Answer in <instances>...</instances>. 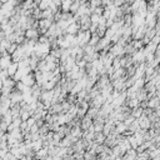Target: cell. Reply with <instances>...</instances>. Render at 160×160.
Returning a JSON list of instances; mask_svg holds the SVG:
<instances>
[{"label": "cell", "mask_w": 160, "mask_h": 160, "mask_svg": "<svg viewBox=\"0 0 160 160\" xmlns=\"http://www.w3.org/2000/svg\"><path fill=\"white\" fill-rule=\"evenodd\" d=\"M2 5H3V4H2V3H0V9H2Z\"/></svg>", "instance_id": "cell-20"}, {"label": "cell", "mask_w": 160, "mask_h": 160, "mask_svg": "<svg viewBox=\"0 0 160 160\" xmlns=\"http://www.w3.org/2000/svg\"><path fill=\"white\" fill-rule=\"evenodd\" d=\"M105 138H106V135H104V134H103V131H100V133H95L94 141L96 143V144H104Z\"/></svg>", "instance_id": "cell-9"}, {"label": "cell", "mask_w": 160, "mask_h": 160, "mask_svg": "<svg viewBox=\"0 0 160 160\" xmlns=\"http://www.w3.org/2000/svg\"><path fill=\"white\" fill-rule=\"evenodd\" d=\"M16 48H18V44H16V43H11V44H10V46L6 49V52L11 55V54L15 52V50H16Z\"/></svg>", "instance_id": "cell-15"}, {"label": "cell", "mask_w": 160, "mask_h": 160, "mask_svg": "<svg viewBox=\"0 0 160 160\" xmlns=\"http://www.w3.org/2000/svg\"><path fill=\"white\" fill-rule=\"evenodd\" d=\"M6 2H9V0H0V3H2V4H5Z\"/></svg>", "instance_id": "cell-19"}, {"label": "cell", "mask_w": 160, "mask_h": 160, "mask_svg": "<svg viewBox=\"0 0 160 160\" xmlns=\"http://www.w3.org/2000/svg\"><path fill=\"white\" fill-rule=\"evenodd\" d=\"M70 134H71L74 138H77V139L83 138V131H81V128H80V126H71Z\"/></svg>", "instance_id": "cell-4"}, {"label": "cell", "mask_w": 160, "mask_h": 160, "mask_svg": "<svg viewBox=\"0 0 160 160\" xmlns=\"http://www.w3.org/2000/svg\"><path fill=\"white\" fill-rule=\"evenodd\" d=\"M8 74H9V77H13V75L16 73V70H18V63L16 61H13L9 66H8Z\"/></svg>", "instance_id": "cell-8"}, {"label": "cell", "mask_w": 160, "mask_h": 160, "mask_svg": "<svg viewBox=\"0 0 160 160\" xmlns=\"http://www.w3.org/2000/svg\"><path fill=\"white\" fill-rule=\"evenodd\" d=\"M48 155V148H40L38 151H35V158L36 159H45Z\"/></svg>", "instance_id": "cell-5"}, {"label": "cell", "mask_w": 160, "mask_h": 160, "mask_svg": "<svg viewBox=\"0 0 160 160\" xmlns=\"http://www.w3.org/2000/svg\"><path fill=\"white\" fill-rule=\"evenodd\" d=\"M21 81L25 84L27 86H33L34 84L36 83V80H35V75H34V73L33 71H30L29 74H27V75H24V77L21 78Z\"/></svg>", "instance_id": "cell-2"}, {"label": "cell", "mask_w": 160, "mask_h": 160, "mask_svg": "<svg viewBox=\"0 0 160 160\" xmlns=\"http://www.w3.org/2000/svg\"><path fill=\"white\" fill-rule=\"evenodd\" d=\"M15 89L23 93V91H25V90L28 89V86L25 85V84H24V83H23L21 80H19V81H16V84H15Z\"/></svg>", "instance_id": "cell-12"}, {"label": "cell", "mask_w": 160, "mask_h": 160, "mask_svg": "<svg viewBox=\"0 0 160 160\" xmlns=\"http://www.w3.org/2000/svg\"><path fill=\"white\" fill-rule=\"evenodd\" d=\"M3 81H4L3 79H0V89H2V88H3Z\"/></svg>", "instance_id": "cell-18"}, {"label": "cell", "mask_w": 160, "mask_h": 160, "mask_svg": "<svg viewBox=\"0 0 160 160\" xmlns=\"http://www.w3.org/2000/svg\"><path fill=\"white\" fill-rule=\"evenodd\" d=\"M24 35L27 39H34V40H38V38L40 36V33H39V29H34V28H28L25 30Z\"/></svg>", "instance_id": "cell-3"}, {"label": "cell", "mask_w": 160, "mask_h": 160, "mask_svg": "<svg viewBox=\"0 0 160 160\" xmlns=\"http://www.w3.org/2000/svg\"><path fill=\"white\" fill-rule=\"evenodd\" d=\"M35 121H36V120H35V118H34V116H30L29 119L27 120V123H28V126H29V128H30V126H31L33 124H35Z\"/></svg>", "instance_id": "cell-17"}, {"label": "cell", "mask_w": 160, "mask_h": 160, "mask_svg": "<svg viewBox=\"0 0 160 160\" xmlns=\"http://www.w3.org/2000/svg\"><path fill=\"white\" fill-rule=\"evenodd\" d=\"M94 13L102 16V15H103V13H104V6H103V5H99V6H96L95 9H94Z\"/></svg>", "instance_id": "cell-16"}, {"label": "cell", "mask_w": 160, "mask_h": 160, "mask_svg": "<svg viewBox=\"0 0 160 160\" xmlns=\"http://www.w3.org/2000/svg\"><path fill=\"white\" fill-rule=\"evenodd\" d=\"M74 0H61V5H60V10L61 11H70V5Z\"/></svg>", "instance_id": "cell-7"}, {"label": "cell", "mask_w": 160, "mask_h": 160, "mask_svg": "<svg viewBox=\"0 0 160 160\" xmlns=\"http://www.w3.org/2000/svg\"><path fill=\"white\" fill-rule=\"evenodd\" d=\"M105 31H106V27H105V25H99V24H98L96 34H98L100 38H103V36L105 35Z\"/></svg>", "instance_id": "cell-11"}, {"label": "cell", "mask_w": 160, "mask_h": 160, "mask_svg": "<svg viewBox=\"0 0 160 160\" xmlns=\"http://www.w3.org/2000/svg\"><path fill=\"white\" fill-rule=\"evenodd\" d=\"M10 100H11V105H15V104H19L21 100H23V93L14 89L11 93H10Z\"/></svg>", "instance_id": "cell-1"}, {"label": "cell", "mask_w": 160, "mask_h": 160, "mask_svg": "<svg viewBox=\"0 0 160 160\" xmlns=\"http://www.w3.org/2000/svg\"><path fill=\"white\" fill-rule=\"evenodd\" d=\"M99 40H100V36L96 34V33H93L91 34V36H90V40H89V43L88 44H90L91 46H95L98 43H99Z\"/></svg>", "instance_id": "cell-10"}, {"label": "cell", "mask_w": 160, "mask_h": 160, "mask_svg": "<svg viewBox=\"0 0 160 160\" xmlns=\"http://www.w3.org/2000/svg\"><path fill=\"white\" fill-rule=\"evenodd\" d=\"M99 20H100V15H98L95 13L90 14V21H91V24H98Z\"/></svg>", "instance_id": "cell-14"}, {"label": "cell", "mask_w": 160, "mask_h": 160, "mask_svg": "<svg viewBox=\"0 0 160 160\" xmlns=\"http://www.w3.org/2000/svg\"><path fill=\"white\" fill-rule=\"evenodd\" d=\"M79 6H80V3L78 2V0H74V2L71 3V5H70V13H73V14H75L78 11V9H79Z\"/></svg>", "instance_id": "cell-13"}, {"label": "cell", "mask_w": 160, "mask_h": 160, "mask_svg": "<svg viewBox=\"0 0 160 160\" xmlns=\"http://www.w3.org/2000/svg\"><path fill=\"white\" fill-rule=\"evenodd\" d=\"M15 84H16V81H15L11 77H9V78H6V79L3 81V86L10 88V89H15Z\"/></svg>", "instance_id": "cell-6"}]
</instances>
